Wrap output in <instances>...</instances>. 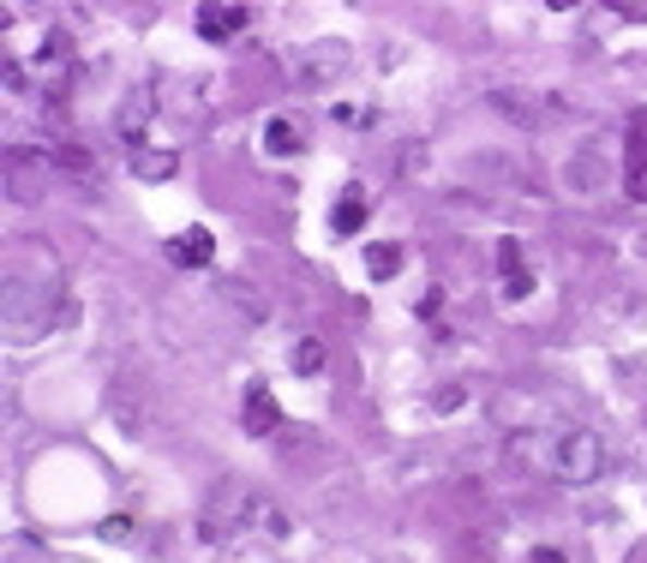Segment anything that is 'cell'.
I'll return each mask as SVG.
<instances>
[{
    "instance_id": "cell-6",
    "label": "cell",
    "mask_w": 647,
    "mask_h": 563,
    "mask_svg": "<svg viewBox=\"0 0 647 563\" xmlns=\"http://www.w3.org/2000/svg\"><path fill=\"white\" fill-rule=\"evenodd\" d=\"M300 150H306V120H294V114L264 120V156H300Z\"/></svg>"
},
{
    "instance_id": "cell-10",
    "label": "cell",
    "mask_w": 647,
    "mask_h": 563,
    "mask_svg": "<svg viewBox=\"0 0 647 563\" xmlns=\"http://www.w3.org/2000/svg\"><path fill=\"white\" fill-rule=\"evenodd\" d=\"M114 126H120V138L126 144H138L144 138V126H150V90H126V102H120V114H114Z\"/></svg>"
},
{
    "instance_id": "cell-7",
    "label": "cell",
    "mask_w": 647,
    "mask_h": 563,
    "mask_svg": "<svg viewBox=\"0 0 647 563\" xmlns=\"http://www.w3.org/2000/svg\"><path fill=\"white\" fill-rule=\"evenodd\" d=\"M168 258H174L180 270H204V264L216 258L210 228H186V234H174V240H168Z\"/></svg>"
},
{
    "instance_id": "cell-11",
    "label": "cell",
    "mask_w": 647,
    "mask_h": 563,
    "mask_svg": "<svg viewBox=\"0 0 647 563\" xmlns=\"http://www.w3.org/2000/svg\"><path fill=\"white\" fill-rule=\"evenodd\" d=\"M498 258H503V299L534 294V276L522 270V246H515V240H503V246H498Z\"/></svg>"
},
{
    "instance_id": "cell-8",
    "label": "cell",
    "mask_w": 647,
    "mask_h": 563,
    "mask_svg": "<svg viewBox=\"0 0 647 563\" xmlns=\"http://www.w3.org/2000/svg\"><path fill=\"white\" fill-rule=\"evenodd\" d=\"M240 426H246L252 438H270V431L282 426V407H276V395L264 390V383H252V390H246V414H240Z\"/></svg>"
},
{
    "instance_id": "cell-1",
    "label": "cell",
    "mask_w": 647,
    "mask_h": 563,
    "mask_svg": "<svg viewBox=\"0 0 647 563\" xmlns=\"http://www.w3.org/2000/svg\"><path fill=\"white\" fill-rule=\"evenodd\" d=\"M539 462H546L563 486H594V479L606 474L611 455H606V443H599L587 426H563V431H551V438H546Z\"/></svg>"
},
{
    "instance_id": "cell-9",
    "label": "cell",
    "mask_w": 647,
    "mask_h": 563,
    "mask_svg": "<svg viewBox=\"0 0 647 563\" xmlns=\"http://www.w3.org/2000/svg\"><path fill=\"white\" fill-rule=\"evenodd\" d=\"M359 228H366V192L359 186H342V198L330 204V234H359Z\"/></svg>"
},
{
    "instance_id": "cell-13",
    "label": "cell",
    "mask_w": 647,
    "mask_h": 563,
    "mask_svg": "<svg viewBox=\"0 0 647 563\" xmlns=\"http://www.w3.org/2000/svg\"><path fill=\"white\" fill-rule=\"evenodd\" d=\"M395 270H402V246H395V240L390 246H366V276L371 282H390Z\"/></svg>"
},
{
    "instance_id": "cell-2",
    "label": "cell",
    "mask_w": 647,
    "mask_h": 563,
    "mask_svg": "<svg viewBox=\"0 0 647 563\" xmlns=\"http://www.w3.org/2000/svg\"><path fill=\"white\" fill-rule=\"evenodd\" d=\"M252 522H270L264 515V503L252 498L246 486H222L210 498V510H204V539H216V546H234L240 534H246Z\"/></svg>"
},
{
    "instance_id": "cell-16",
    "label": "cell",
    "mask_w": 647,
    "mask_h": 563,
    "mask_svg": "<svg viewBox=\"0 0 647 563\" xmlns=\"http://www.w3.org/2000/svg\"><path fill=\"white\" fill-rule=\"evenodd\" d=\"M527 563H570V558H563L558 546H539V551H534V558H527Z\"/></svg>"
},
{
    "instance_id": "cell-4",
    "label": "cell",
    "mask_w": 647,
    "mask_h": 563,
    "mask_svg": "<svg viewBox=\"0 0 647 563\" xmlns=\"http://www.w3.org/2000/svg\"><path fill=\"white\" fill-rule=\"evenodd\" d=\"M342 66H347V48L342 42H318V48L288 54V78H294V84H324V78H335Z\"/></svg>"
},
{
    "instance_id": "cell-3",
    "label": "cell",
    "mask_w": 647,
    "mask_h": 563,
    "mask_svg": "<svg viewBox=\"0 0 647 563\" xmlns=\"http://www.w3.org/2000/svg\"><path fill=\"white\" fill-rule=\"evenodd\" d=\"M623 192L647 204V108H635L630 126H623Z\"/></svg>"
},
{
    "instance_id": "cell-14",
    "label": "cell",
    "mask_w": 647,
    "mask_h": 563,
    "mask_svg": "<svg viewBox=\"0 0 647 563\" xmlns=\"http://www.w3.org/2000/svg\"><path fill=\"white\" fill-rule=\"evenodd\" d=\"M294 371H300V378H318V371H324V342H312V335H306V342L294 347Z\"/></svg>"
},
{
    "instance_id": "cell-17",
    "label": "cell",
    "mask_w": 647,
    "mask_h": 563,
    "mask_svg": "<svg viewBox=\"0 0 647 563\" xmlns=\"http://www.w3.org/2000/svg\"><path fill=\"white\" fill-rule=\"evenodd\" d=\"M623 12V19H647V7H618Z\"/></svg>"
},
{
    "instance_id": "cell-5",
    "label": "cell",
    "mask_w": 647,
    "mask_h": 563,
    "mask_svg": "<svg viewBox=\"0 0 647 563\" xmlns=\"http://www.w3.org/2000/svg\"><path fill=\"white\" fill-rule=\"evenodd\" d=\"M252 24L246 7H228V0H210V7H198V36L204 42H228V36H240Z\"/></svg>"
},
{
    "instance_id": "cell-15",
    "label": "cell",
    "mask_w": 647,
    "mask_h": 563,
    "mask_svg": "<svg viewBox=\"0 0 647 563\" xmlns=\"http://www.w3.org/2000/svg\"><path fill=\"white\" fill-rule=\"evenodd\" d=\"M438 306H443V294H438V287H431V294H426V299H419V318H426V323H431V318H438Z\"/></svg>"
},
{
    "instance_id": "cell-12",
    "label": "cell",
    "mask_w": 647,
    "mask_h": 563,
    "mask_svg": "<svg viewBox=\"0 0 647 563\" xmlns=\"http://www.w3.org/2000/svg\"><path fill=\"white\" fill-rule=\"evenodd\" d=\"M174 168H180L174 150H138V156H132V174H138V180H168Z\"/></svg>"
}]
</instances>
